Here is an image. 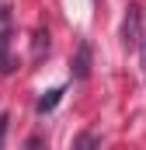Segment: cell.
Instances as JSON below:
<instances>
[{
  "label": "cell",
  "mask_w": 146,
  "mask_h": 150,
  "mask_svg": "<svg viewBox=\"0 0 146 150\" xmlns=\"http://www.w3.org/2000/svg\"><path fill=\"white\" fill-rule=\"evenodd\" d=\"M42 52H49V32H42V28H38L35 32V42H32V56H42Z\"/></svg>",
  "instance_id": "6"
},
{
  "label": "cell",
  "mask_w": 146,
  "mask_h": 150,
  "mask_svg": "<svg viewBox=\"0 0 146 150\" xmlns=\"http://www.w3.org/2000/svg\"><path fill=\"white\" fill-rule=\"evenodd\" d=\"M73 150H101V136H98L94 129H84V133H77Z\"/></svg>",
  "instance_id": "4"
},
{
  "label": "cell",
  "mask_w": 146,
  "mask_h": 150,
  "mask_svg": "<svg viewBox=\"0 0 146 150\" xmlns=\"http://www.w3.org/2000/svg\"><path fill=\"white\" fill-rule=\"evenodd\" d=\"M59 98H63V87H52V91H49V94H42V98H38V105H35V112H38V115H45V112H52V108H56V105H59Z\"/></svg>",
  "instance_id": "5"
},
{
  "label": "cell",
  "mask_w": 146,
  "mask_h": 150,
  "mask_svg": "<svg viewBox=\"0 0 146 150\" xmlns=\"http://www.w3.org/2000/svg\"><path fill=\"white\" fill-rule=\"evenodd\" d=\"M0 18H4V7H0Z\"/></svg>",
  "instance_id": "9"
},
{
  "label": "cell",
  "mask_w": 146,
  "mask_h": 150,
  "mask_svg": "<svg viewBox=\"0 0 146 150\" xmlns=\"http://www.w3.org/2000/svg\"><path fill=\"white\" fill-rule=\"evenodd\" d=\"M91 67H94L91 42L80 38V42H77V52L70 56V77H73V80H87V77H91Z\"/></svg>",
  "instance_id": "2"
},
{
  "label": "cell",
  "mask_w": 146,
  "mask_h": 150,
  "mask_svg": "<svg viewBox=\"0 0 146 150\" xmlns=\"http://www.w3.org/2000/svg\"><path fill=\"white\" fill-rule=\"evenodd\" d=\"M14 70V59H11V32L0 28V74H11Z\"/></svg>",
  "instance_id": "3"
},
{
  "label": "cell",
  "mask_w": 146,
  "mask_h": 150,
  "mask_svg": "<svg viewBox=\"0 0 146 150\" xmlns=\"http://www.w3.org/2000/svg\"><path fill=\"white\" fill-rule=\"evenodd\" d=\"M139 67L146 74V14H143V38H139Z\"/></svg>",
  "instance_id": "7"
},
{
  "label": "cell",
  "mask_w": 146,
  "mask_h": 150,
  "mask_svg": "<svg viewBox=\"0 0 146 150\" xmlns=\"http://www.w3.org/2000/svg\"><path fill=\"white\" fill-rule=\"evenodd\" d=\"M139 38H143V11L136 4H129V11L122 18V42L129 49H139Z\"/></svg>",
  "instance_id": "1"
},
{
  "label": "cell",
  "mask_w": 146,
  "mask_h": 150,
  "mask_svg": "<svg viewBox=\"0 0 146 150\" xmlns=\"http://www.w3.org/2000/svg\"><path fill=\"white\" fill-rule=\"evenodd\" d=\"M7 126H11V115L0 112V150H4V140H7Z\"/></svg>",
  "instance_id": "8"
}]
</instances>
